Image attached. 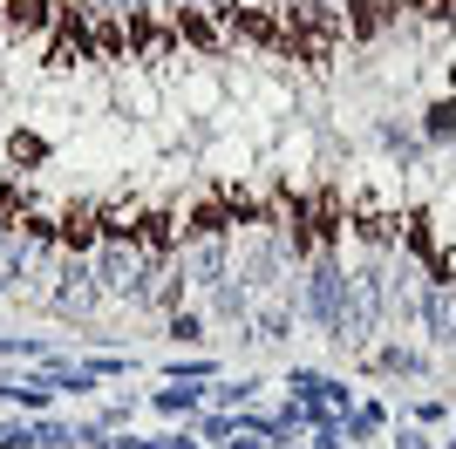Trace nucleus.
<instances>
[{
	"label": "nucleus",
	"mask_w": 456,
	"mask_h": 449,
	"mask_svg": "<svg viewBox=\"0 0 456 449\" xmlns=\"http://www.w3.org/2000/svg\"><path fill=\"white\" fill-rule=\"evenodd\" d=\"M110 299H102V280H95V239H69L61 245V273H55V293H48V306L41 314L69 320V327H95V314H102Z\"/></svg>",
	"instance_id": "nucleus-1"
},
{
	"label": "nucleus",
	"mask_w": 456,
	"mask_h": 449,
	"mask_svg": "<svg viewBox=\"0 0 456 449\" xmlns=\"http://www.w3.org/2000/svg\"><path fill=\"white\" fill-rule=\"evenodd\" d=\"M341 314H347V259H341V245H314L300 265V320H314L327 340L341 327Z\"/></svg>",
	"instance_id": "nucleus-2"
},
{
	"label": "nucleus",
	"mask_w": 456,
	"mask_h": 449,
	"mask_svg": "<svg viewBox=\"0 0 456 449\" xmlns=\"http://www.w3.org/2000/svg\"><path fill=\"white\" fill-rule=\"evenodd\" d=\"M184 280L198 286V293L232 280V232H198V239H184Z\"/></svg>",
	"instance_id": "nucleus-3"
},
{
	"label": "nucleus",
	"mask_w": 456,
	"mask_h": 449,
	"mask_svg": "<svg viewBox=\"0 0 456 449\" xmlns=\"http://www.w3.org/2000/svg\"><path fill=\"white\" fill-rule=\"evenodd\" d=\"M416 327H422V340H429L436 355H456V286L450 280H429V286H422Z\"/></svg>",
	"instance_id": "nucleus-4"
},
{
	"label": "nucleus",
	"mask_w": 456,
	"mask_h": 449,
	"mask_svg": "<svg viewBox=\"0 0 456 449\" xmlns=\"http://www.w3.org/2000/svg\"><path fill=\"white\" fill-rule=\"evenodd\" d=\"M368 143H375L395 170H429V143H422V130H409V123H395V116H375V123H368Z\"/></svg>",
	"instance_id": "nucleus-5"
},
{
	"label": "nucleus",
	"mask_w": 456,
	"mask_h": 449,
	"mask_svg": "<svg viewBox=\"0 0 456 449\" xmlns=\"http://www.w3.org/2000/svg\"><path fill=\"white\" fill-rule=\"evenodd\" d=\"M0 402H20L28 415H48L61 402V381H55V368H35V374H14L7 388H0Z\"/></svg>",
	"instance_id": "nucleus-6"
},
{
	"label": "nucleus",
	"mask_w": 456,
	"mask_h": 449,
	"mask_svg": "<svg viewBox=\"0 0 456 449\" xmlns=\"http://www.w3.org/2000/svg\"><path fill=\"white\" fill-rule=\"evenodd\" d=\"M252 306H259V299H252L239 280H218V286L205 293V320H211V327H246Z\"/></svg>",
	"instance_id": "nucleus-7"
},
{
	"label": "nucleus",
	"mask_w": 456,
	"mask_h": 449,
	"mask_svg": "<svg viewBox=\"0 0 456 449\" xmlns=\"http://www.w3.org/2000/svg\"><path fill=\"white\" fill-rule=\"evenodd\" d=\"M368 368H381V374H429V355L422 347H402V340H381V347H368Z\"/></svg>",
	"instance_id": "nucleus-8"
},
{
	"label": "nucleus",
	"mask_w": 456,
	"mask_h": 449,
	"mask_svg": "<svg viewBox=\"0 0 456 449\" xmlns=\"http://www.w3.org/2000/svg\"><path fill=\"white\" fill-rule=\"evenodd\" d=\"M422 143L429 150H456V95H436V102H429V110H422Z\"/></svg>",
	"instance_id": "nucleus-9"
},
{
	"label": "nucleus",
	"mask_w": 456,
	"mask_h": 449,
	"mask_svg": "<svg viewBox=\"0 0 456 449\" xmlns=\"http://www.w3.org/2000/svg\"><path fill=\"white\" fill-rule=\"evenodd\" d=\"M341 436H347V449H354V443H375V436H388V409H381V402H354V409L341 415Z\"/></svg>",
	"instance_id": "nucleus-10"
},
{
	"label": "nucleus",
	"mask_w": 456,
	"mask_h": 449,
	"mask_svg": "<svg viewBox=\"0 0 456 449\" xmlns=\"http://www.w3.org/2000/svg\"><path fill=\"white\" fill-rule=\"evenodd\" d=\"M151 409L157 415H198L205 409V381H171V388H157Z\"/></svg>",
	"instance_id": "nucleus-11"
},
{
	"label": "nucleus",
	"mask_w": 456,
	"mask_h": 449,
	"mask_svg": "<svg viewBox=\"0 0 456 449\" xmlns=\"http://www.w3.org/2000/svg\"><path fill=\"white\" fill-rule=\"evenodd\" d=\"M205 327H211V320L205 314H198V306H177V314H164V340H177V347H205Z\"/></svg>",
	"instance_id": "nucleus-12"
},
{
	"label": "nucleus",
	"mask_w": 456,
	"mask_h": 449,
	"mask_svg": "<svg viewBox=\"0 0 456 449\" xmlns=\"http://www.w3.org/2000/svg\"><path fill=\"white\" fill-rule=\"evenodd\" d=\"M191 429H198V443H232L239 436V409H205V415H191Z\"/></svg>",
	"instance_id": "nucleus-13"
},
{
	"label": "nucleus",
	"mask_w": 456,
	"mask_h": 449,
	"mask_svg": "<svg viewBox=\"0 0 456 449\" xmlns=\"http://www.w3.org/2000/svg\"><path fill=\"white\" fill-rule=\"evenodd\" d=\"M171 381H218V361H211V355H191V361H171Z\"/></svg>",
	"instance_id": "nucleus-14"
},
{
	"label": "nucleus",
	"mask_w": 456,
	"mask_h": 449,
	"mask_svg": "<svg viewBox=\"0 0 456 449\" xmlns=\"http://www.w3.org/2000/svg\"><path fill=\"white\" fill-rule=\"evenodd\" d=\"M388 449H436V443H429L422 422H395V429H388Z\"/></svg>",
	"instance_id": "nucleus-15"
},
{
	"label": "nucleus",
	"mask_w": 456,
	"mask_h": 449,
	"mask_svg": "<svg viewBox=\"0 0 456 449\" xmlns=\"http://www.w3.org/2000/svg\"><path fill=\"white\" fill-rule=\"evenodd\" d=\"M130 415H136V395H116V402H102V409H95V422H102V429H123Z\"/></svg>",
	"instance_id": "nucleus-16"
},
{
	"label": "nucleus",
	"mask_w": 456,
	"mask_h": 449,
	"mask_svg": "<svg viewBox=\"0 0 456 449\" xmlns=\"http://www.w3.org/2000/svg\"><path fill=\"white\" fill-rule=\"evenodd\" d=\"M0 449H35V422H0Z\"/></svg>",
	"instance_id": "nucleus-17"
},
{
	"label": "nucleus",
	"mask_w": 456,
	"mask_h": 449,
	"mask_svg": "<svg viewBox=\"0 0 456 449\" xmlns=\"http://www.w3.org/2000/svg\"><path fill=\"white\" fill-rule=\"evenodd\" d=\"M422 422V429H429V422H443V415H450V402H416V409H409Z\"/></svg>",
	"instance_id": "nucleus-18"
},
{
	"label": "nucleus",
	"mask_w": 456,
	"mask_h": 449,
	"mask_svg": "<svg viewBox=\"0 0 456 449\" xmlns=\"http://www.w3.org/2000/svg\"><path fill=\"white\" fill-rule=\"evenodd\" d=\"M314 449H347V436H341V422H327V429H314Z\"/></svg>",
	"instance_id": "nucleus-19"
},
{
	"label": "nucleus",
	"mask_w": 456,
	"mask_h": 449,
	"mask_svg": "<svg viewBox=\"0 0 456 449\" xmlns=\"http://www.w3.org/2000/svg\"><path fill=\"white\" fill-rule=\"evenodd\" d=\"M164 449H198V429H171V436H157Z\"/></svg>",
	"instance_id": "nucleus-20"
},
{
	"label": "nucleus",
	"mask_w": 456,
	"mask_h": 449,
	"mask_svg": "<svg viewBox=\"0 0 456 449\" xmlns=\"http://www.w3.org/2000/svg\"><path fill=\"white\" fill-rule=\"evenodd\" d=\"M218 449H266V443H259V436H246V429H239V436H232V443H218Z\"/></svg>",
	"instance_id": "nucleus-21"
},
{
	"label": "nucleus",
	"mask_w": 456,
	"mask_h": 449,
	"mask_svg": "<svg viewBox=\"0 0 456 449\" xmlns=\"http://www.w3.org/2000/svg\"><path fill=\"white\" fill-rule=\"evenodd\" d=\"M450 449H456V436H450Z\"/></svg>",
	"instance_id": "nucleus-22"
},
{
	"label": "nucleus",
	"mask_w": 456,
	"mask_h": 449,
	"mask_svg": "<svg viewBox=\"0 0 456 449\" xmlns=\"http://www.w3.org/2000/svg\"><path fill=\"white\" fill-rule=\"evenodd\" d=\"M0 388H7V381H0Z\"/></svg>",
	"instance_id": "nucleus-23"
}]
</instances>
